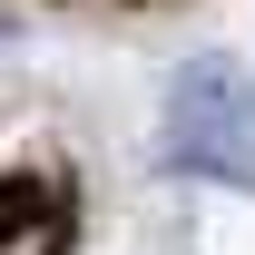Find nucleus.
Instances as JSON below:
<instances>
[{
  "label": "nucleus",
  "mask_w": 255,
  "mask_h": 255,
  "mask_svg": "<svg viewBox=\"0 0 255 255\" xmlns=\"http://www.w3.org/2000/svg\"><path fill=\"white\" fill-rule=\"evenodd\" d=\"M157 157L216 187H255V79L236 59H187L157 118Z\"/></svg>",
  "instance_id": "nucleus-1"
},
{
  "label": "nucleus",
  "mask_w": 255,
  "mask_h": 255,
  "mask_svg": "<svg viewBox=\"0 0 255 255\" xmlns=\"http://www.w3.org/2000/svg\"><path fill=\"white\" fill-rule=\"evenodd\" d=\"M79 206H69V177L59 167H30V177H0V246H49L69 236Z\"/></svg>",
  "instance_id": "nucleus-2"
}]
</instances>
